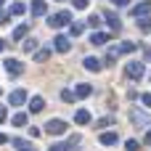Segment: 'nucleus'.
<instances>
[{
	"label": "nucleus",
	"mask_w": 151,
	"mask_h": 151,
	"mask_svg": "<svg viewBox=\"0 0 151 151\" xmlns=\"http://www.w3.org/2000/svg\"><path fill=\"white\" fill-rule=\"evenodd\" d=\"M48 24H50L53 29H61V27L72 24V13H69V11H58V13H53V16L48 19Z\"/></svg>",
	"instance_id": "f257e3e1"
},
{
	"label": "nucleus",
	"mask_w": 151,
	"mask_h": 151,
	"mask_svg": "<svg viewBox=\"0 0 151 151\" xmlns=\"http://www.w3.org/2000/svg\"><path fill=\"white\" fill-rule=\"evenodd\" d=\"M130 119H133V125H138V127H149L151 125V117L143 114L141 109H130Z\"/></svg>",
	"instance_id": "f03ea898"
},
{
	"label": "nucleus",
	"mask_w": 151,
	"mask_h": 151,
	"mask_svg": "<svg viewBox=\"0 0 151 151\" xmlns=\"http://www.w3.org/2000/svg\"><path fill=\"white\" fill-rule=\"evenodd\" d=\"M125 72H127V77H130V80H141V77H143V72H146V66H143L141 61H130Z\"/></svg>",
	"instance_id": "7ed1b4c3"
},
{
	"label": "nucleus",
	"mask_w": 151,
	"mask_h": 151,
	"mask_svg": "<svg viewBox=\"0 0 151 151\" xmlns=\"http://www.w3.org/2000/svg\"><path fill=\"white\" fill-rule=\"evenodd\" d=\"M45 133H48V135H64V133H66V122H61V119H50V122L45 125Z\"/></svg>",
	"instance_id": "20e7f679"
},
{
	"label": "nucleus",
	"mask_w": 151,
	"mask_h": 151,
	"mask_svg": "<svg viewBox=\"0 0 151 151\" xmlns=\"http://www.w3.org/2000/svg\"><path fill=\"white\" fill-rule=\"evenodd\" d=\"M130 13H133L135 19L151 16V0H143V3H138V5H133V8H130Z\"/></svg>",
	"instance_id": "39448f33"
},
{
	"label": "nucleus",
	"mask_w": 151,
	"mask_h": 151,
	"mask_svg": "<svg viewBox=\"0 0 151 151\" xmlns=\"http://www.w3.org/2000/svg\"><path fill=\"white\" fill-rule=\"evenodd\" d=\"M3 66H5V72H8V74H13V77H19V74L24 72V64H21V61H16V58H5V61H3Z\"/></svg>",
	"instance_id": "423d86ee"
},
{
	"label": "nucleus",
	"mask_w": 151,
	"mask_h": 151,
	"mask_svg": "<svg viewBox=\"0 0 151 151\" xmlns=\"http://www.w3.org/2000/svg\"><path fill=\"white\" fill-rule=\"evenodd\" d=\"M53 42H56V50H58V53H69V50H72V42H69V37H64V35H58Z\"/></svg>",
	"instance_id": "0eeeda50"
},
{
	"label": "nucleus",
	"mask_w": 151,
	"mask_h": 151,
	"mask_svg": "<svg viewBox=\"0 0 151 151\" xmlns=\"http://www.w3.org/2000/svg\"><path fill=\"white\" fill-rule=\"evenodd\" d=\"M122 53H125V48H122V45H111V48L106 50V64H114Z\"/></svg>",
	"instance_id": "6e6552de"
},
{
	"label": "nucleus",
	"mask_w": 151,
	"mask_h": 151,
	"mask_svg": "<svg viewBox=\"0 0 151 151\" xmlns=\"http://www.w3.org/2000/svg\"><path fill=\"white\" fill-rule=\"evenodd\" d=\"M8 101H11V106H21V104L27 101V90H13V93L8 96Z\"/></svg>",
	"instance_id": "1a4fd4ad"
},
{
	"label": "nucleus",
	"mask_w": 151,
	"mask_h": 151,
	"mask_svg": "<svg viewBox=\"0 0 151 151\" xmlns=\"http://www.w3.org/2000/svg\"><path fill=\"white\" fill-rule=\"evenodd\" d=\"M106 21H109V27H111V32H119V29H122V21H119V16H117V13H111V11H106Z\"/></svg>",
	"instance_id": "9d476101"
},
{
	"label": "nucleus",
	"mask_w": 151,
	"mask_h": 151,
	"mask_svg": "<svg viewBox=\"0 0 151 151\" xmlns=\"http://www.w3.org/2000/svg\"><path fill=\"white\" fill-rule=\"evenodd\" d=\"M42 106H45V98H42V96H35V98L29 101V111H32V114L42 111Z\"/></svg>",
	"instance_id": "9b49d317"
},
{
	"label": "nucleus",
	"mask_w": 151,
	"mask_h": 151,
	"mask_svg": "<svg viewBox=\"0 0 151 151\" xmlns=\"http://www.w3.org/2000/svg\"><path fill=\"white\" fill-rule=\"evenodd\" d=\"M82 66H85V69H90V72H101V61H98V58H93V56H88V58L82 61Z\"/></svg>",
	"instance_id": "f8f14e48"
},
{
	"label": "nucleus",
	"mask_w": 151,
	"mask_h": 151,
	"mask_svg": "<svg viewBox=\"0 0 151 151\" xmlns=\"http://www.w3.org/2000/svg\"><path fill=\"white\" fill-rule=\"evenodd\" d=\"M32 16H45V0H35L32 3Z\"/></svg>",
	"instance_id": "ddd939ff"
},
{
	"label": "nucleus",
	"mask_w": 151,
	"mask_h": 151,
	"mask_svg": "<svg viewBox=\"0 0 151 151\" xmlns=\"http://www.w3.org/2000/svg\"><path fill=\"white\" fill-rule=\"evenodd\" d=\"M74 122H77V125H88V122H90V111L80 109V111L74 114Z\"/></svg>",
	"instance_id": "4468645a"
},
{
	"label": "nucleus",
	"mask_w": 151,
	"mask_h": 151,
	"mask_svg": "<svg viewBox=\"0 0 151 151\" xmlns=\"http://www.w3.org/2000/svg\"><path fill=\"white\" fill-rule=\"evenodd\" d=\"M106 40H109V35H104V32H93V37H90L93 45H106Z\"/></svg>",
	"instance_id": "2eb2a0df"
},
{
	"label": "nucleus",
	"mask_w": 151,
	"mask_h": 151,
	"mask_svg": "<svg viewBox=\"0 0 151 151\" xmlns=\"http://www.w3.org/2000/svg\"><path fill=\"white\" fill-rule=\"evenodd\" d=\"M48 58H50V50H48V48H40V50L35 53V61H37V64H45Z\"/></svg>",
	"instance_id": "dca6fc26"
},
{
	"label": "nucleus",
	"mask_w": 151,
	"mask_h": 151,
	"mask_svg": "<svg viewBox=\"0 0 151 151\" xmlns=\"http://www.w3.org/2000/svg\"><path fill=\"white\" fill-rule=\"evenodd\" d=\"M74 93H77V98H88V96L93 93V88H90V85H77Z\"/></svg>",
	"instance_id": "f3484780"
},
{
	"label": "nucleus",
	"mask_w": 151,
	"mask_h": 151,
	"mask_svg": "<svg viewBox=\"0 0 151 151\" xmlns=\"http://www.w3.org/2000/svg\"><path fill=\"white\" fill-rule=\"evenodd\" d=\"M27 122H29V117H27L24 111H19V114H13V125H16V127H27Z\"/></svg>",
	"instance_id": "a211bd4d"
},
{
	"label": "nucleus",
	"mask_w": 151,
	"mask_h": 151,
	"mask_svg": "<svg viewBox=\"0 0 151 151\" xmlns=\"http://www.w3.org/2000/svg\"><path fill=\"white\" fill-rule=\"evenodd\" d=\"M101 143L104 146H114L117 143V133H101Z\"/></svg>",
	"instance_id": "6ab92c4d"
},
{
	"label": "nucleus",
	"mask_w": 151,
	"mask_h": 151,
	"mask_svg": "<svg viewBox=\"0 0 151 151\" xmlns=\"http://www.w3.org/2000/svg\"><path fill=\"white\" fill-rule=\"evenodd\" d=\"M27 32H29V24H19V27L13 29V37L21 40V37H27Z\"/></svg>",
	"instance_id": "aec40b11"
},
{
	"label": "nucleus",
	"mask_w": 151,
	"mask_h": 151,
	"mask_svg": "<svg viewBox=\"0 0 151 151\" xmlns=\"http://www.w3.org/2000/svg\"><path fill=\"white\" fill-rule=\"evenodd\" d=\"M69 32H72L74 37H77V35H82V32H85V24H80V21H72V24H69Z\"/></svg>",
	"instance_id": "412c9836"
},
{
	"label": "nucleus",
	"mask_w": 151,
	"mask_h": 151,
	"mask_svg": "<svg viewBox=\"0 0 151 151\" xmlns=\"http://www.w3.org/2000/svg\"><path fill=\"white\" fill-rule=\"evenodd\" d=\"M61 101L74 104V101H77V93H74V90H61Z\"/></svg>",
	"instance_id": "4be33fe9"
},
{
	"label": "nucleus",
	"mask_w": 151,
	"mask_h": 151,
	"mask_svg": "<svg viewBox=\"0 0 151 151\" xmlns=\"http://www.w3.org/2000/svg\"><path fill=\"white\" fill-rule=\"evenodd\" d=\"M24 11H27V5H24V3H13V5H11V13H13V16H21Z\"/></svg>",
	"instance_id": "5701e85b"
},
{
	"label": "nucleus",
	"mask_w": 151,
	"mask_h": 151,
	"mask_svg": "<svg viewBox=\"0 0 151 151\" xmlns=\"http://www.w3.org/2000/svg\"><path fill=\"white\" fill-rule=\"evenodd\" d=\"M21 48H24V50H35V48H37V40H32V37H27V40L21 42Z\"/></svg>",
	"instance_id": "b1692460"
},
{
	"label": "nucleus",
	"mask_w": 151,
	"mask_h": 151,
	"mask_svg": "<svg viewBox=\"0 0 151 151\" xmlns=\"http://www.w3.org/2000/svg\"><path fill=\"white\" fill-rule=\"evenodd\" d=\"M138 27H141L143 32H149V29H151V19H149V16H143V19H138Z\"/></svg>",
	"instance_id": "393cba45"
},
{
	"label": "nucleus",
	"mask_w": 151,
	"mask_h": 151,
	"mask_svg": "<svg viewBox=\"0 0 151 151\" xmlns=\"http://www.w3.org/2000/svg\"><path fill=\"white\" fill-rule=\"evenodd\" d=\"M114 125V117H104V119H98V127H111Z\"/></svg>",
	"instance_id": "a878e982"
},
{
	"label": "nucleus",
	"mask_w": 151,
	"mask_h": 151,
	"mask_svg": "<svg viewBox=\"0 0 151 151\" xmlns=\"http://www.w3.org/2000/svg\"><path fill=\"white\" fill-rule=\"evenodd\" d=\"M88 24H90L93 29H98V27H101V16H90V19H88Z\"/></svg>",
	"instance_id": "bb28decb"
},
{
	"label": "nucleus",
	"mask_w": 151,
	"mask_h": 151,
	"mask_svg": "<svg viewBox=\"0 0 151 151\" xmlns=\"http://www.w3.org/2000/svg\"><path fill=\"white\" fill-rule=\"evenodd\" d=\"M50 151H69V143H53Z\"/></svg>",
	"instance_id": "cd10ccee"
},
{
	"label": "nucleus",
	"mask_w": 151,
	"mask_h": 151,
	"mask_svg": "<svg viewBox=\"0 0 151 151\" xmlns=\"http://www.w3.org/2000/svg\"><path fill=\"white\" fill-rule=\"evenodd\" d=\"M122 48H125V53H133V50H138V45H135V42H122Z\"/></svg>",
	"instance_id": "c85d7f7f"
},
{
	"label": "nucleus",
	"mask_w": 151,
	"mask_h": 151,
	"mask_svg": "<svg viewBox=\"0 0 151 151\" xmlns=\"http://www.w3.org/2000/svg\"><path fill=\"white\" fill-rule=\"evenodd\" d=\"M72 3H74V8H80V11H82V8H88V3H90V0H72Z\"/></svg>",
	"instance_id": "c756f323"
},
{
	"label": "nucleus",
	"mask_w": 151,
	"mask_h": 151,
	"mask_svg": "<svg viewBox=\"0 0 151 151\" xmlns=\"http://www.w3.org/2000/svg\"><path fill=\"white\" fill-rule=\"evenodd\" d=\"M125 149H127V151H138V141H127Z\"/></svg>",
	"instance_id": "7c9ffc66"
},
{
	"label": "nucleus",
	"mask_w": 151,
	"mask_h": 151,
	"mask_svg": "<svg viewBox=\"0 0 151 151\" xmlns=\"http://www.w3.org/2000/svg\"><path fill=\"white\" fill-rule=\"evenodd\" d=\"M141 101H143V106H149V109H151V93H143Z\"/></svg>",
	"instance_id": "2f4dec72"
},
{
	"label": "nucleus",
	"mask_w": 151,
	"mask_h": 151,
	"mask_svg": "<svg viewBox=\"0 0 151 151\" xmlns=\"http://www.w3.org/2000/svg\"><path fill=\"white\" fill-rule=\"evenodd\" d=\"M5 119H8V111H5V106H0V125H3Z\"/></svg>",
	"instance_id": "473e14b6"
},
{
	"label": "nucleus",
	"mask_w": 151,
	"mask_h": 151,
	"mask_svg": "<svg viewBox=\"0 0 151 151\" xmlns=\"http://www.w3.org/2000/svg\"><path fill=\"white\" fill-rule=\"evenodd\" d=\"M143 143H146V146H151V130L146 133V135H143Z\"/></svg>",
	"instance_id": "72a5a7b5"
},
{
	"label": "nucleus",
	"mask_w": 151,
	"mask_h": 151,
	"mask_svg": "<svg viewBox=\"0 0 151 151\" xmlns=\"http://www.w3.org/2000/svg\"><path fill=\"white\" fill-rule=\"evenodd\" d=\"M3 24H8V13H0V27Z\"/></svg>",
	"instance_id": "f704fd0d"
},
{
	"label": "nucleus",
	"mask_w": 151,
	"mask_h": 151,
	"mask_svg": "<svg viewBox=\"0 0 151 151\" xmlns=\"http://www.w3.org/2000/svg\"><path fill=\"white\" fill-rule=\"evenodd\" d=\"M111 3H114V5H127L130 0H111Z\"/></svg>",
	"instance_id": "c9c22d12"
},
{
	"label": "nucleus",
	"mask_w": 151,
	"mask_h": 151,
	"mask_svg": "<svg viewBox=\"0 0 151 151\" xmlns=\"http://www.w3.org/2000/svg\"><path fill=\"white\" fill-rule=\"evenodd\" d=\"M0 143H8V135H3V133H0Z\"/></svg>",
	"instance_id": "e433bc0d"
},
{
	"label": "nucleus",
	"mask_w": 151,
	"mask_h": 151,
	"mask_svg": "<svg viewBox=\"0 0 151 151\" xmlns=\"http://www.w3.org/2000/svg\"><path fill=\"white\" fill-rule=\"evenodd\" d=\"M5 45H8V42H5V40H3V37H0V50H3V48H5Z\"/></svg>",
	"instance_id": "4c0bfd02"
},
{
	"label": "nucleus",
	"mask_w": 151,
	"mask_h": 151,
	"mask_svg": "<svg viewBox=\"0 0 151 151\" xmlns=\"http://www.w3.org/2000/svg\"><path fill=\"white\" fill-rule=\"evenodd\" d=\"M146 58H151V48H146Z\"/></svg>",
	"instance_id": "58836bf2"
},
{
	"label": "nucleus",
	"mask_w": 151,
	"mask_h": 151,
	"mask_svg": "<svg viewBox=\"0 0 151 151\" xmlns=\"http://www.w3.org/2000/svg\"><path fill=\"white\" fill-rule=\"evenodd\" d=\"M0 8H3V0H0Z\"/></svg>",
	"instance_id": "ea45409f"
},
{
	"label": "nucleus",
	"mask_w": 151,
	"mask_h": 151,
	"mask_svg": "<svg viewBox=\"0 0 151 151\" xmlns=\"http://www.w3.org/2000/svg\"><path fill=\"white\" fill-rule=\"evenodd\" d=\"M27 151H35V149H27Z\"/></svg>",
	"instance_id": "a19ab883"
}]
</instances>
